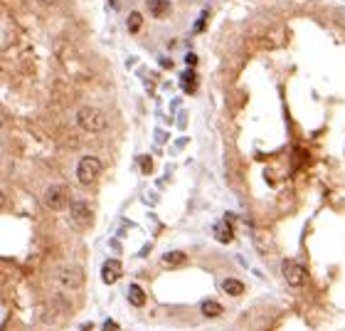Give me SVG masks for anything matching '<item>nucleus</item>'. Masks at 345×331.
Returning <instances> with one entry per match:
<instances>
[{"label": "nucleus", "mask_w": 345, "mask_h": 331, "mask_svg": "<svg viewBox=\"0 0 345 331\" xmlns=\"http://www.w3.org/2000/svg\"><path fill=\"white\" fill-rule=\"evenodd\" d=\"M76 124H79L84 131H89V134H99V131H104L109 126V119L104 117V112H99V109L84 106V109L76 112Z\"/></svg>", "instance_id": "nucleus-1"}, {"label": "nucleus", "mask_w": 345, "mask_h": 331, "mask_svg": "<svg viewBox=\"0 0 345 331\" xmlns=\"http://www.w3.org/2000/svg\"><path fill=\"white\" fill-rule=\"evenodd\" d=\"M104 166L96 156H84L79 163H76V180L82 183V186H91V183L99 180Z\"/></svg>", "instance_id": "nucleus-2"}, {"label": "nucleus", "mask_w": 345, "mask_h": 331, "mask_svg": "<svg viewBox=\"0 0 345 331\" xmlns=\"http://www.w3.org/2000/svg\"><path fill=\"white\" fill-rule=\"evenodd\" d=\"M69 217H72V223L79 230H87L91 225V220H94L91 205L87 200H72L69 203Z\"/></svg>", "instance_id": "nucleus-3"}, {"label": "nucleus", "mask_w": 345, "mask_h": 331, "mask_svg": "<svg viewBox=\"0 0 345 331\" xmlns=\"http://www.w3.org/2000/svg\"><path fill=\"white\" fill-rule=\"evenodd\" d=\"M281 272H284V279H286L291 287H303L306 279H309V272H306V267L298 265L296 260H284Z\"/></svg>", "instance_id": "nucleus-4"}, {"label": "nucleus", "mask_w": 345, "mask_h": 331, "mask_svg": "<svg viewBox=\"0 0 345 331\" xmlns=\"http://www.w3.org/2000/svg\"><path fill=\"white\" fill-rule=\"evenodd\" d=\"M42 200H45V205H47L50 210H64V208L69 205V191H67L64 186H50V188L45 191Z\"/></svg>", "instance_id": "nucleus-5"}, {"label": "nucleus", "mask_w": 345, "mask_h": 331, "mask_svg": "<svg viewBox=\"0 0 345 331\" xmlns=\"http://www.w3.org/2000/svg\"><path fill=\"white\" fill-rule=\"evenodd\" d=\"M57 279H59L62 289L76 292V289H82V284H84V272H82V267H64V270H59Z\"/></svg>", "instance_id": "nucleus-6"}, {"label": "nucleus", "mask_w": 345, "mask_h": 331, "mask_svg": "<svg viewBox=\"0 0 345 331\" xmlns=\"http://www.w3.org/2000/svg\"><path fill=\"white\" fill-rule=\"evenodd\" d=\"M121 274H124V265H121L119 260H106V262H104V267H101V279H104L106 284H116V282L121 279Z\"/></svg>", "instance_id": "nucleus-7"}, {"label": "nucleus", "mask_w": 345, "mask_h": 331, "mask_svg": "<svg viewBox=\"0 0 345 331\" xmlns=\"http://www.w3.org/2000/svg\"><path fill=\"white\" fill-rule=\"evenodd\" d=\"M145 8H148L150 18H156V20H165L173 10L168 0H145Z\"/></svg>", "instance_id": "nucleus-8"}, {"label": "nucleus", "mask_w": 345, "mask_h": 331, "mask_svg": "<svg viewBox=\"0 0 345 331\" xmlns=\"http://www.w3.org/2000/svg\"><path fill=\"white\" fill-rule=\"evenodd\" d=\"M161 262L165 265V267H182V265H187V254L182 252V250H173V252H165L163 257H161Z\"/></svg>", "instance_id": "nucleus-9"}, {"label": "nucleus", "mask_w": 345, "mask_h": 331, "mask_svg": "<svg viewBox=\"0 0 345 331\" xmlns=\"http://www.w3.org/2000/svg\"><path fill=\"white\" fill-rule=\"evenodd\" d=\"M222 292L229 294V297H242V294H244V282L242 279H235V277H227L222 282Z\"/></svg>", "instance_id": "nucleus-10"}, {"label": "nucleus", "mask_w": 345, "mask_h": 331, "mask_svg": "<svg viewBox=\"0 0 345 331\" xmlns=\"http://www.w3.org/2000/svg\"><path fill=\"white\" fill-rule=\"evenodd\" d=\"M200 312H202V316L215 319V316H222V314H224V307H222L219 302H215V299H205V302L200 304Z\"/></svg>", "instance_id": "nucleus-11"}, {"label": "nucleus", "mask_w": 345, "mask_h": 331, "mask_svg": "<svg viewBox=\"0 0 345 331\" xmlns=\"http://www.w3.org/2000/svg\"><path fill=\"white\" fill-rule=\"evenodd\" d=\"M128 302H131L133 307H143V304H145V292H143L138 284H131V287H128Z\"/></svg>", "instance_id": "nucleus-12"}, {"label": "nucleus", "mask_w": 345, "mask_h": 331, "mask_svg": "<svg viewBox=\"0 0 345 331\" xmlns=\"http://www.w3.org/2000/svg\"><path fill=\"white\" fill-rule=\"evenodd\" d=\"M215 237L219 240V242H232V228H227L224 223H219V225H215Z\"/></svg>", "instance_id": "nucleus-13"}, {"label": "nucleus", "mask_w": 345, "mask_h": 331, "mask_svg": "<svg viewBox=\"0 0 345 331\" xmlns=\"http://www.w3.org/2000/svg\"><path fill=\"white\" fill-rule=\"evenodd\" d=\"M182 87H185V92H195V72H185V75H182Z\"/></svg>", "instance_id": "nucleus-14"}, {"label": "nucleus", "mask_w": 345, "mask_h": 331, "mask_svg": "<svg viewBox=\"0 0 345 331\" xmlns=\"http://www.w3.org/2000/svg\"><path fill=\"white\" fill-rule=\"evenodd\" d=\"M141 25H143L141 13H131V18H128V30H131V32H138V30H141Z\"/></svg>", "instance_id": "nucleus-15"}, {"label": "nucleus", "mask_w": 345, "mask_h": 331, "mask_svg": "<svg viewBox=\"0 0 345 331\" xmlns=\"http://www.w3.org/2000/svg\"><path fill=\"white\" fill-rule=\"evenodd\" d=\"M141 168L143 173H150V158H141Z\"/></svg>", "instance_id": "nucleus-16"}, {"label": "nucleus", "mask_w": 345, "mask_h": 331, "mask_svg": "<svg viewBox=\"0 0 345 331\" xmlns=\"http://www.w3.org/2000/svg\"><path fill=\"white\" fill-rule=\"evenodd\" d=\"M116 329H119V326H116V321H106L101 331H116Z\"/></svg>", "instance_id": "nucleus-17"}, {"label": "nucleus", "mask_w": 345, "mask_h": 331, "mask_svg": "<svg viewBox=\"0 0 345 331\" xmlns=\"http://www.w3.org/2000/svg\"><path fill=\"white\" fill-rule=\"evenodd\" d=\"M37 3H40V5H57L59 0H37Z\"/></svg>", "instance_id": "nucleus-18"}, {"label": "nucleus", "mask_w": 345, "mask_h": 331, "mask_svg": "<svg viewBox=\"0 0 345 331\" xmlns=\"http://www.w3.org/2000/svg\"><path fill=\"white\" fill-rule=\"evenodd\" d=\"M185 62H187V64H195V62H198V57H195V55H187V57H185Z\"/></svg>", "instance_id": "nucleus-19"}]
</instances>
